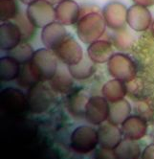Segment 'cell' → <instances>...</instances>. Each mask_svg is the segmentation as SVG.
Here are the masks:
<instances>
[{"instance_id": "cell-10", "label": "cell", "mask_w": 154, "mask_h": 159, "mask_svg": "<svg viewBox=\"0 0 154 159\" xmlns=\"http://www.w3.org/2000/svg\"><path fill=\"white\" fill-rule=\"evenodd\" d=\"M127 25L135 32H145L152 23V16L147 7L134 4L127 10Z\"/></svg>"}, {"instance_id": "cell-35", "label": "cell", "mask_w": 154, "mask_h": 159, "mask_svg": "<svg viewBox=\"0 0 154 159\" xmlns=\"http://www.w3.org/2000/svg\"><path fill=\"white\" fill-rule=\"evenodd\" d=\"M150 30H151V34H152V36L154 37V20L152 21V23H151V26H150Z\"/></svg>"}, {"instance_id": "cell-26", "label": "cell", "mask_w": 154, "mask_h": 159, "mask_svg": "<svg viewBox=\"0 0 154 159\" xmlns=\"http://www.w3.org/2000/svg\"><path fill=\"white\" fill-rule=\"evenodd\" d=\"M13 22L18 26L21 36H22V41H28L33 39V37L36 34V29L37 27L32 23L30 19L28 18L26 12L24 13L23 11L20 10L18 15L12 20Z\"/></svg>"}, {"instance_id": "cell-8", "label": "cell", "mask_w": 154, "mask_h": 159, "mask_svg": "<svg viewBox=\"0 0 154 159\" xmlns=\"http://www.w3.org/2000/svg\"><path fill=\"white\" fill-rule=\"evenodd\" d=\"M127 8L119 1L107 3L102 11L106 26L111 30H119L126 26Z\"/></svg>"}, {"instance_id": "cell-14", "label": "cell", "mask_w": 154, "mask_h": 159, "mask_svg": "<svg viewBox=\"0 0 154 159\" xmlns=\"http://www.w3.org/2000/svg\"><path fill=\"white\" fill-rule=\"evenodd\" d=\"M22 41L21 32L13 21H5L0 26V48L3 51H10Z\"/></svg>"}, {"instance_id": "cell-5", "label": "cell", "mask_w": 154, "mask_h": 159, "mask_svg": "<svg viewBox=\"0 0 154 159\" xmlns=\"http://www.w3.org/2000/svg\"><path fill=\"white\" fill-rule=\"evenodd\" d=\"M26 97L28 108L36 114H40L48 110L54 99L50 89L41 82L29 88Z\"/></svg>"}, {"instance_id": "cell-23", "label": "cell", "mask_w": 154, "mask_h": 159, "mask_svg": "<svg viewBox=\"0 0 154 159\" xmlns=\"http://www.w3.org/2000/svg\"><path fill=\"white\" fill-rule=\"evenodd\" d=\"M21 64L10 56L0 59V80L2 82H12L19 75Z\"/></svg>"}, {"instance_id": "cell-2", "label": "cell", "mask_w": 154, "mask_h": 159, "mask_svg": "<svg viewBox=\"0 0 154 159\" xmlns=\"http://www.w3.org/2000/svg\"><path fill=\"white\" fill-rule=\"evenodd\" d=\"M30 66L39 82H49L58 70L59 59L53 50L40 48L35 51Z\"/></svg>"}, {"instance_id": "cell-13", "label": "cell", "mask_w": 154, "mask_h": 159, "mask_svg": "<svg viewBox=\"0 0 154 159\" xmlns=\"http://www.w3.org/2000/svg\"><path fill=\"white\" fill-rule=\"evenodd\" d=\"M56 20L64 26L77 24L81 17V6L74 0H63L55 8Z\"/></svg>"}, {"instance_id": "cell-24", "label": "cell", "mask_w": 154, "mask_h": 159, "mask_svg": "<svg viewBox=\"0 0 154 159\" xmlns=\"http://www.w3.org/2000/svg\"><path fill=\"white\" fill-rule=\"evenodd\" d=\"M111 39L112 44L117 49L121 51H126L132 47L135 39L133 34L125 26L119 30H112Z\"/></svg>"}, {"instance_id": "cell-12", "label": "cell", "mask_w": 154, "mask_h": 159, "mask_svg": "<svg viewBox=\"0 0 154 159\" xmlns=\"http://www.w3.org/2000/svg\"><path fill=\"white\" fill-rule=\"evenodd\" d=\"M67 36L68 34L65 26L56 20L42 28L41 41L45 48L54 51L62 43Z\"/></svg>"}, {"instance_id": "cell-28", "label": "cell", "mask_w": 154, "mask_h": 159, "mask_svg": "<svg viewBox=\"0 0 154 159\" xmlns=\"http://www.w3.org/2000/svg\"><path fill=\"white\" fill-rule=\"evenodd\" d=\"M39 83V80L36 77L34 72L32 71L30 62L22 64L20 68V72L16 78V84L26 89H29Z\"/></svg>"}, {"instance_id": "cell-7", "label": "cell", "mask_w": 154, "mask_h": 159, "mask_svg": "<svg viewBox=\"0 0 154 159\" xmlns=\"http://www.w3.org/2000/svg\"><path fill=\"white\" fill-rule=\"evenodd\" d=\"M59 61L65 65L78 63L83 58V50L80 43L72 36L68 35L59 46L54 50Z\"/></svg>"}, {"instance_id": "cell-1", "label": "cell", "mask_w": 154, "mask_h": 159, "mask_svg": "<svg viewBox=\"0 0 154 159\" xmlns=\"http://www.w3.org/2000/svg\"><path fill=\"white\" fill-rule=\"evenodd\" d=\"M76 25L78 38L84 44H91L100 39L107 27L103 15L98 12H92L81 16Z\"/></svg>"}, {"instance_id": "cell-34", "label": "cell", "mask_w": 154, "mask_h": 159, "mask_svg": "<svg viewBox=\"0 0 154 159\" xmlns=\"http://www.w3.org/2000/svg\"><path fill=\"white\" fill-rule=\"evenodd\" d=\"M46 1H48L49 3H51L53 5H58L59 3H60L61 1H63V0H46Z\"/></svg>"}, {"instance_id": "cell-16", "label": "cell", "mask_w": 154, "mask_h": 159, "mask_svg": "<svg viewBox=\"0 0 154 159\" xmlns=\"http://www.w3.org/2000/svg\"><path fill=\"white\" fill-rule=\"evenodd\" d=\"M87 55L95 63H105L114 55V45L109 40L98 39L89 44Z\"/></svg>"}, {"instance_id": "cell-32", "label": "cell", "mask_w": 154, "mask_h": 159, "mask_svg": "<svg viewBox=\"0 0 154 159\" xmlns=\"http://www.w3.org/2000/svg\"><path fill=\"white\" fill-rule=\"evenodd\" d=\"M135 4L145 6V7H151L154 5V0H132Z\"/></svg>"}, {"instance_id": "cell-9", "label": "cell", "mask_w": 154, "mask_h": 159, "mask_svg": "<svg viewBox=\"0 0 154 159\" xmlns=\"http://www.w3.org/2000/svg\"><path fill=\"white\" fill-rule=\"evenodd\" d=\"M109 102L103 96H93L88 100L84 118L92 125H101L108 119Z\"/></svg>"}, {"instance_id": "cell-31", "label": "cell", "mask_w": 154, "mask_h": 159, "mask_svg": "<svg viewBox=\"0 0 154 159\" xmlns=\"http://www.w3.org/2000/svg\"><path fill=\"white\" fill-rule=\"evenodd\" d=\"M142 159H154V145L148 146L143 153Z\"/></svg>"}, {"instance_id": "cell-11", "label": "cell", "mask_w": 154, "mask_h": 159, "mask_svg": "<svg viewBox=\"0 0 154 159\" xmlns=\"http://www.w3.org/2000/svg\"><path fill=\"white\" fill-rule=\"evenodd\" d=\"M1 107L12 114L21 113L28 107L27 97L19 89L9 87L1 92Z\"/></svg>"}, {"instance_id": "cell-4", "label": "cell", "mask_w": 154, "mask_h": 159, "mask_svg": "<svg viewBox=\"0 0 154 159\" xmlns=\"http://www.w3.org/2000/svg\"><path fill=\"white\" fill-rule=\"evenodd\" d=\"M26 15L30 21L37 28H44L52 22L56 21V11L53 4L46 0H37L28 5Z\"/></svg>"}, {"instance_id": "cell-19", "label": "cell", "mask_w": 154, "mask_h": 159, "mask_svg": "<svg viewBox=\"0 0 154 159\" xmlns=\"http://www.w3.org/2000/svg\"><path fill=\"white\" fill-rule=\"evenodd\" d=\"M102 93L109 103H114V102L125 99L127 93V86L125 82L113 79L103 84Z\"/></svg>"}, {"instance_id": "cell-22", "label": "cell", "mask_w": 154, "mask_h": 159, "mask_svg": "<svg viewBox=\"0 0 154 159\" xmlns=\"http://www.w3.org/2000/svg\"><path fill=\"white\" fill-rule=\"evenodd\" d=\"M88 98L86 92L82 89L76 90L75 92L70 94L67 102L68 110L74 117H84L86 105L88 103Z\"/></svg>"}, {"instance_id": "cell-17", "label": "cell", "mask_w": 154, "mask_h": 159, "mask_svg": "<svg viewBox=\"0 0 154 159\" xmlns=\"http://www.w3.org/2000/svg\"><path fill=\"white\" fill-rule=\"evenodd\" d=\"M99 143L103 149L114 150L122 142V132L118 129V126L111 123L102 125L98 130Z\"/></svg>"}, {"instance_id": "cell-30", "label": "cell", "mask_w": 154, "mask_h": 159, "mask_svg": "<svg viewBox=\"0 0 154 159\" xmlns=\"http://www.w3.org/2000/svg\"><path fill=\"white\" fill-rule=\"evenodd\" d=\"M96 159H116V157L112 150H107L103 148L97 152Z\"/></svg>"}, {"instance_id": "cell-25", "label": "cell", "mask_w": 154, "mask_h": 159, "mask_svg": "<svg viewBox=\"0 0 154 159\" xmlns=\"http://www.w3.org/2000/svg\"><path fill=\"white\" fill-rule=\"evenodd\" d=\"M113 152L116 159H138L141 153L138 144L127 138L121 142Z\"/></svg>"}, {"instance_id": "cell-33", "label": "cell", "mask_w": 154, "mask_h": 159, "mask_svg": "<svg viewBox=\"0 0 154 159\" xmlns=\"http://www.w3.org/2000/svg\"><path fill=\"white\" fill-rule=\"evenodd\" d=\"M19 1H21L23 4H25V5H30V4H32V3H34L35 1H37V0H19Z\"/></svg>"}, {"instance_id": "cell-20", "label": "cell", "mask_w": 154, "mask_h": 159, "mask_svg": "<svg viewBox=\"0 0 154 159\" xmlns=\"http://www.w3.org/2000/svg\"><path fill=\"white\" fill-rule=\"evenodd\" d=\"M131 112V106L128 103V101L125 99H122L120 101L110 103L109 106V115H108V122L113 125L123 124L129 116Z\"/></svg>"}, {"instance_id": "cell-3", "label": "cell", "mask_w": 154, "mask_h": 159, "mask_svg": "<svg viewBox=\"0 0 154 159\" xmlns=\"http://www.w3.org/2000/svg\"><path fill=\"white\" fill-rule=\"evenodd\" d=\"M107 71L114 79L130 83L136 77L137 66L134 61L125 53H114L107 61Z\"/></svg>"}, {"instance_id": "cell-6", "label": "cell", "mask_w": 154, "mask_h": 159, "mask_svg": "<svg viewBox=\"0 0 154 159\" xmlns=\"http://www.w3.org/2000/svg\"><path fill=\"white\" fill-rule=\"evenodd\" d=\"M99 143V135L91 127L77 128L71 135V147L80 153H87L95 149Z\"/></svg>"}, {"instance_id": "cell-27", "label": "cell", "mask_w": 154, "mask_h": 159, "mask_svg": "<svg viewBox=\"0 0 154 159\" xmlns=\"http://www.w3.org/2000/svg\"><path fill=\"white\" fill-rule=\"evenodd\" d=\"M34 53V49L32 48V46L27 41H21L14 49L8 51L7 56L12 57L13 59H15L22 65L31 61Z\"/></svg>"}, {"instance_id": "cell-18", "label": "cell", "mask_w": 154, "mask_h": 159, "mask_svg": "<svg viewBox=\"0 0 154 159\" xmlns=\"http://www.w3.org/2000/svg\"><path fill=\"white\" fill-rule=\"evenodd\" d=\"M147 129V122L140 116H129L122 124V131L125 137L133 141L144 137Z\"/></svg>"}, {"instance_id": "cell-29", "label": "cell", "mask_w": 154, "mask_h": 159, "mask_svg": "<svg viewBox=\"0 0 154 159\" xmlns=\"http://www.w3.org/2000/svg\"><path fill=\"white\" fill-rule=\"evenodd\" d=\"M20 12L15 0H0V20L12 21Z\"/></svg>"}, {"instance_id": "cell-15", "label": "cell", "mask_w": 154, "mask_h": 159, "mask_svg": "<svg viewBox=\"0 0 154 159\" xmlns=\"http://www.w3.org/2000/svg\"><path fill=\"white\" fill-rule=\"evenodd\" d=\"M61 63L59 64L58 70L49 81L50 87L55 92L59 94L70 93L74 85V78L69 72L68 66Z\"/></svg>"}, {"instance_id": "cell-21", "label": "cell", "mask_w": 154, "mask_h": 159, "mask_svg": "<svg viewBox=\"0 0 154 159\" xmlns=\"http://www.w3.org/2000/svg\"><path fill=\"white\" fill-rule=\"evenodd\" d=\"M95 62L91 61L88 55H84L81 61L78 63L69 65L68 69L70 74L75 80L78 81H84L90 79L96 72Z\"/></svg>"}]
</instances>
